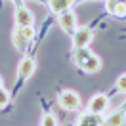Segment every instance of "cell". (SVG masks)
Returning a JSON list of instances; mask_svg holds the SVG:
<instances>
[{
  "label": "cell",
  "instance_id": "6da1fadb",
  "mask_svg": "<svg viewBox=\"0 0 126 126\" xmlns=\"http://www.w3.org/2000/svg\"><path fill=\"white\" fill-rule=\"evenodd\" d=\"M57 101H59V107L65 111H77L80 107V97L73 90H63L57 97Z\"/></svg>",
  "mask_w": 126,
  "mask_h": 126
},
{
  "label": "cell",
  "instance_id": "7a4b0ae2",
  "mask_svg": "<svg viewBox=\"0 0 126 126\" xmlns=\"http://www.w3.org/2000/svg\"><path fill=\"white\" fill-rule=\"evenodd\" d=\"M34 36V29L31 27H17L16 31H14V44H16L17 50H25L27 48V42L32 40Z\"/></svg>",
  "mask_w": 126,
  "mask_h": 126
},
{
  "label": "cell",
  "instance_id": "3957f363",
  "mask_svg": "<svg viewBox=\"0 0 126 126\" xmlns=\"http://www.w3.org/2000/svg\"><path fill=\"white\" fill-rule=\"evenodd\" d=\"M94 38V32L90 31L88 27H80L73 32V48L75 50H80V48H88V44Z\"/></svg>",
  "mask_w": 126,
  "mask_h": 126
},
{
  "label": "cell",
  "instance_id": "277c9868",
  "mask_svg": "<svg viewBox=\"0 0 126 126\" xmlns=\"http://www.w3.org/2000/svg\"><path fill=\"white\" fill-rule=\"evenodd\" d=\"M57 23H59V27H61L67 34H73V32L79 29V27H77V14H75L73 10H67V12L59 14Z\"/></svg>",
  "mask_w": 126,
  "mask_h": 126
},
{
  "label": "cell",
  "instance_id": "5b68a950",
  "mask_svg": "<svg viewBox=\"0 0 126 126\" xmlns=\"http://www.w3.org/2000/svg\"><path fill=\"white\" fill-rule=\"evenodd\" d=\"M107 109H109V97L105 94H95L94 97H92V101L88 103V111H90L92 115H99V117H101Z\"/></svg>",
  "mask_w": 126,
  "mask_h": 126
},
{
  "label": "cell",
  "instance_id": "8992f818",
  "mask_svg": "<svg viewBox=\"0 0 126 126\" xmlns=\"http://www.w3.org/2000/svg\"><path fill=\"white\" fill-rule=\"evenodd\" d=\"M32 12L25 4H19L16 8V23H17V27H31L32 25Z\"/></svg>",
  "mask_w": 126,
  "mask_h": 126
},
{
  "label": "cell",
  "instance_id": "52a82bcc",
  "mask_svg": "<svg viewBox=\"0 0 126 126\" xmlns=\"http://www.w3.org/2000/svg\"><path fill=\"white\" fill-rule=\"evenodd\" d=\"M32 73H34V59L32 57H23L21 61H19V67H17V77H19V80H25L29 79Z\"/></svg>",
  "mask_w": 126,
  "mask_h": 126
},
{
  "label": "cell",
  "instance_id": "ba28073f",
  "mask_svg": "<svg viewBox=\"0 0 126 126\" xmlns=\"http://www.w3.org/2000/svg\"><path fill=\"white\" fill-rule=\"evenodd\" d=\"M101 126H124V109H117L101 118Z\"/></svg>",
  "mask_w": 126,
  "mask_h": 126
},
{
  "label": "cell",
  "instance_id": "9c48e42d",
  "mask_svg": "<svg viewBox=\"0 0 126 126\" xmlns=\"http://www.w3.org/2000/svg\"><path fill=\"white\" fill-rule=\"evenodd\" d=\"M75 4V0H48V6L50 10L54 12V14H63V12H67V10H71V6Z\"/></svg>",
  "mask_w": 126,
  "mask_h": 126
},
{
  "label": "cell",
  "instance_id": "30bf717a",
  "mask_svg": "<svg viewBox=\"0 0 126 126\" xmlns=\"http://www.w3.org/2000/svg\"><path fill=\"white\" fill-rule=\"evenodd\" d=\"M80 67H82L86 73H97L99 69H101V59H99L95 54H92V55L86 59V61L80 65Z\"/></svg>",
  "mask_w": 126,
  "mask_h": 126
},
{
  "label": "cell",
  "instance_id": "8fae6325",
  "mask_svg": "<svg viewBox=\"0 0 126 126\" xmlns=\"http://www.w3.org/2000/svg\"><path fill=\"white\" fill-rule=\"evenodd\" d=\"M77 126H101V117L92 115V113H84V115H80Z\"/></svg>",
  "mask_w": 126,
  "mask_h": 126
},
{
  "label": "cell",
  "instance_id": "7c38bea8",
  "mask_svg": "<svg viewBox=\"0 0 126 126\" xmlns=\"http://www.w3.org/2000/svg\"><path fill=\"white\" fill-rule=\"evenodd\" d=\"M90 55H92V52H90L88 48H80V50H75V54H73V61H75V63L80 67V65L86 61Z\"/></svg>",
  "mask_w": 126,
  "mask_h": 126
},
{
  "label": "cell",
  "instance_id": "4fadbf2b",
  "mask_svg": "<svg viewBox=\"0 0 126 126\" xmlns=\"http://www.w3.org/2000/svg\"><path fill=\"white\" fill-rule=\"evenodd\" d=\"M40 126H57V120L52 113H46V115H42V122Z\"/></svg>",
  "mask_w": 126,
  "mask_h": 126
},
{
  "label": "cell",
  "instance_id": "5bb4252c",
  "mask_svg": "<svg viewBox=\"0 0 126 126\" xmlns=\"http://www.w3.org/2000/svg\"><path fill=\"white\" fill-rule=\"evenodd\" d=\"M8 103H10V92H8V90H4V88H0V109L6 107Z\"/></svg>",
  "mask_w": 126,
  "mask_h": 126
},
{
  "label": "cell",
  "instance_id": "9a60e30c",
  "mask_svg": "<svg viewBox=\"0 0 126 126\" xmlns=\"http://www.w3.org/2000/svg\"><path fill=\"white\" fill-rule=\"evenodd\" d=\"M117 90L120 92V94H124V90H126V75H120L117 80Z\"/></svg>",
  "mask_w": 126,
  "mask_h": 126
},
{
  "label": "cell",
  "instance_id": "2e32d148",
  "mask_svg": "<svg viewBox=\"0 0 126 126\" xmlns=\"http://www.w3.org/2000/svg\"><path fill=\"white\" fill-rule=\"evenodd\" d=\"M14 2H16V4H17V6H19V4H21V0H14Z\"/></svg>",
  "mask_w": 126,
  "mask_h": 126
},
{
  "label": "cell",
  "instance_id": "e0dca14e",
  "mask_svg": "<svg viewBox=\"0 0 126 126\" xmlns=\"http://www.w3.org/2000/svg\"><path fill=\"white\" fill-rule=\"evenodd\" d=\"M0 88H2V79H0Z\"/></svg>",
  "mask_w": 126,
  "mask_h": 126
}]
</instances>
